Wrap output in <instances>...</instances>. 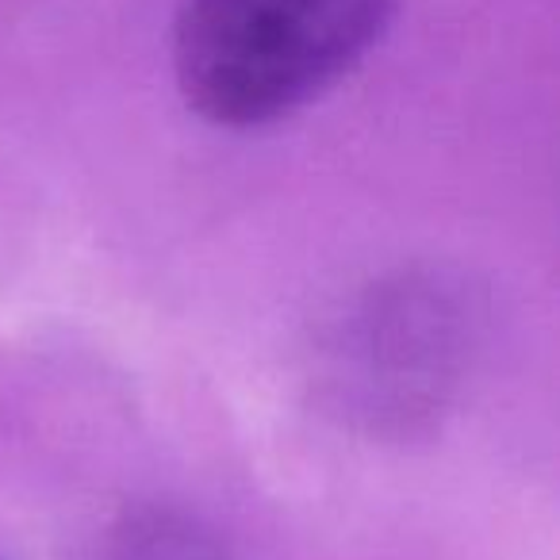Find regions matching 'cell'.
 <instances>
[{"label":"cell","mask_w":560,"mask_h":560,"mask_svg":"<svg viewBox=\"0 0 560 560\" xmlns=\"http://www.w3.org/2000/svg\"><path fill=\"white\" fill-rule=\"evenodd\" d=\"M396 0H180L173 70L185 104L246 131L292 116L388 32Z\"/></svg>","instance_id":"1"}]
</instances>
